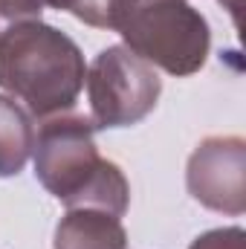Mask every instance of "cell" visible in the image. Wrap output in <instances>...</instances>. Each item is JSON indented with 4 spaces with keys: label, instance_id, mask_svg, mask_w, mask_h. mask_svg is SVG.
<instances>
[{
    "label": "cell",
    "instance_id": "1",
    "mask_svg": "<svg viewBox=\"0 0 246 249\" xmlns=\"http://www.w3.org/2000/svg\"><path fill=\"white\" fill-rule=\"evenodd\" d=\"M35 180L67 209H102L124 217L130 183L124 171L96 148V124L81 113L44 119L32 145Z\"/></svg>",
    "mask_w": 246,
    "mask_h": 249
},
{
    "label": "cell",
    "instance_id": "2",
    "mask_svg": "<svg viewBox=\"0 0 246 249\" xmlns=\"http://www.w3.org/2000/svg\"><path fill=\"white\" fill-rule=\"evenodd\" d=\"M84 75L78 44L44 20L20 23L0 38V90L32 119L70 113L84 90Z\"/></svg>",
    "mask_w": 246,
    "mask_h": 249
},
{
    "label": "cell",
    "instance_id": "3",
    "mask_svg": "<svg viewBox=\"0 0 246 249\" xmlns=\"http://www.w3.org/2000/svg\"><path fill=\"white\" fill-rule=\"evenodd\" d=\"M119 35L142 61L177 78L200 72L211 50L209 20L188 0H136Z\"/></svg>",
    "mask_w": 246,
    "mask_h": 249
},
{
    "label": "cell",
    "instance_id": "4",
    "mask_svg": "<svg viewBox=\"0 0 246 249\" xmlns=\"http://www.w3.org/2000/svg\"><path fill=\"white\" fill-rule=\"evenodd\" d=\"M84 84L96 130L139 124L154 113L162 93L159 72L124 44L105 47L87 67Z\"/></svg>",
    "mask_w": 246,
    "mask_h": 249
},
{
    "label": "cell",
    "instance_id": "5",
    "mask_svg": "<svg viewBox=\"0 0 246 249\" xmlns=\"http://www.w3.org/2000/svg\"><path fill=\"white\" fill-rule=\"evenodd\" d=\"M188 194L223 214L246 212V139L244 136H209L203 139L185 165Z\"/></svg>",
    "mask_w": 246,
    "mask_h": 249
},
{
    "label": "cell",
    "instance_id": "6",
    "mask_svg": "<svg viewBox=\"0 0 246 249\" xmlns=\"http://www.w3.org/2000/svg\"><path fill=\"white\" fill-rule=\"evenodd\" d=\"M53 249H127L122 217L102 209H67L55 226Z\"/></svg>",
    "mask_w": 246,
    "mask_h": 249
},
{
    "label": "cell",
    "instance_id": "7",
    "mask_svg": "<svg viewBox=\"0 0 246 249\" xmlns=\"http://www.w3.org/2000/svg\"><path fill=\"white\" fill-rule=\"evenodd\" d=\"M35 119L6 93H0V180L18 177L32 157Z\"/></svg>",
    "mask_w": 246,
    "mask_h": 249
},
{
    "label": "cell",
    "instance_id": "8",
    "mask_svg": "<svg viewBox=\"0 0 246 249\" xmlns=\"http://www.w3.org/2000/svg\"><path fill=\"white\" fill-rule=\"evenodd\" d=\"M136 0H70V15L93 29H113L119 32L122 20L133 9Z\"/></svg>",
    "mask_w": 246,
    "mask_h": 249
},
{
    "label": "cell",
    "instance_id": "9",
    "mask_svg": "<svg viewBox=\"0 0 246 249\" xmlns=\"http://www.w3.org/2000/svg\"><path fill=\"white\" fill-rule=\"evenodd\" d=\"M41 15H44L41 0H0V38L20 23L41 20Z\"/></svg>",
    "mask_w": 246,
    "mask_h": 249
},
{
    "label": "cell",
    "instance_id": "10",
    "mask_svg": "<svg viewBox=\"0 0 246 249\" xmlns=\"http://www.w3.org/2000/svg\"><path fill=\"white\" fill-rule=\"evenodd\" d=\"M188 249H246V232L241 226H220L197 235Z\"/></svg>",
    "mask_w": 246,
    "mask_h": 249
},
{
    "label": "cell",
    "instance_id": "11",
    "mask_svg": "<svg viewBox=\"0 0 246 249\" xmlns=\"http://www.w3.org/2000/svg\"><path fill=\"white\" fill-rule=\"evenodd\" d=\"M44 6H53V9H58V12H67L70 9V0H41Z\"/></svg>",
    "mask_w": 246,
    "mask_h": 249
}]
</instances>
